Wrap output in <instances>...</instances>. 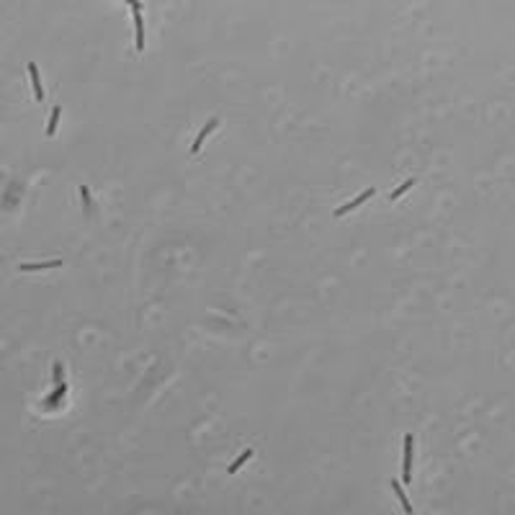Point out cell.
Segmentation results:
<instances>
[{
  "mask_svg": "<svg viewBox=\"0 0 515 515\" xmlns=\"http://www.w3.org/2000/svg\"><path fill=\"white\" fill-rule=\"evenodd\" d=\"M80 196H83V206H85V209H91V206H93V201H91V191H88V186H80Z\"/></svg>",
  "mask_w": 515,
  "mask_h": 515,
  "instance_id": "8fae6325",
  "label": "cell"
},
{
  "mask_svg": "<svg viewBox=\"0 0 515 515\" xmlns=\"http://www.w3.org/2000/svg\"><path fill=\"white\" fill-rule=\"evenodd\" d=\"M59 116H62V106H54V108H52V116H49V124H47V137H54V134H57Z\"/></svg>",
  "mask_w": 515,
  "mask_h": 515,
  "instance_id": "ba28073f",
  "label": "cell"
},
{
  "mask_svg": "<svg viewBox=\"0 0 515 515\" xmlns=\"http://www.w3.org/2000/svg\"><path fill=\"white\" fill-rule=\"evenodd\" d=\"M129 11L134 16V29H137V52H144V18H142V3H129Z\"/></svg>",
  "mask_w": 515,
  "mask_h": 515,
  "instance_id": "6da1fadb",
  "label": "cell"
},
{
  "mask_svg": "<svg viewBox=\"0 0 515 515\" xmlns=\"http://www.w3.org/2000/svg\"><path fill=\"white\" fill-rule=\"evenodd\" d=\"M392 489H394V495H397V500L402 502V507H405V512H407V515H412L415 510H412V505H410V500H407V495H405V489H402V484H399L397 479L392 482Z\"/></svg>",
  "mask_w": 515,
  "mask_h": 515,
  "instance_id": "52a82bcc",
  "label": "cell"
},
{
  "mask_svg": "<svg viewBox=\"0 0 515 515\" xmlns=\"http://www.w3.org/2000/svg\"><path fill=\"white\" fill-rule=\"evenodd\" d=\"M59 265H62V260H47V263H24V265H21V271L31 273V271H47V268H59Z\"/></svg>",
  "mask_w": 515,
  "mask_h": 515,
  "instance_id": "8992f818",
  "label": "cell"
},
{
  "mask_svg": "<svg viewBox=\"0 0 515 515\" xmlns=\"http://www.w3.org/2000/svg\"><path fill=\"white\" fill-rule=\"evenodd\" d=\"M253 454H255V451H253V449H248V451H245V454H242L237 461H232V464H230V474H237V469H242V466H245V461H248Z\"/></svg>",
  "mask_w": 515,
  "mask_h": 515,
  "instance_id": "30bf717a",
  "label": "cell"
},
{
  "mask_svg": "<svg viewBox=\"0 0 515 515\" xmlns=\"http://www.w3.org/2000/svg\"><path fill=\"white\" fill-rule=\"evenodd\" d=\"M374 193H376V188H366L363 193H358L353 201H348L345 206H338V209H335V216H343V214H348V211H353V209H358V206H363Z\"/></svg>",
  "mask_w": 515,
  "mask_h": 515,
  "instance_id": "3957f363",
  "label": "cell"
},
{
  "mask_svg": "<svg viewBox=\"0 0 515 515\" xmlns=\"http://www.w3.org/2000/svg\"><path fill=\"white\" fill-rule=\"evenodd\" d=\"M412 186H415V178H407V181H405V183H402L399 188H394V191L389 193V201H397V198H399L402 193H407V191H410Z\"/></svg>",
  "mask_w": 515,
  "mask_h": 515,
  "instance_id": "9c48e42d",
  "label": "cell"
},
{
  "mask_svg": "<svg viewBox=\"0 0 515 515\" xmlns=\"http://www.w3.org/2000/svg\"><path fill=\"white\" fill-rule=\"evenodd\" d=\"M216 126H219V119H209V121H206V126H204V129L198 131V137H196V142L191 144V152H193V155H196V152H198L201 147H204L206 137H209V134H211V131H214Z\"/></svg>",
  "mask_w": 515,
  "mask_h": 515,
  "instance_id": "277c9868",
  "label": "cell"
},
{
  "mask_svg": "<svg viewBox=\"0 0 515 515\" xmlns=\"http://www.w3.org/2000/svg\"><path fill=\"white\" fill-rule=\"evenodd\" d=\"M29 75H31V85H34V96L36 101H44V85H41V75H39V67L34 62H29Z\"/></svg>",
  "mask_w": 515,
  "mask_h": 515,
  "instance_id": "5b68a950",
  "label": "cell"
},
{
  "mask_svg": "<svg viewBox=\"0 0 515 515\" xmlns=\"http://www.w3.org/2000/svg\"><path fill=\"white\" fill-rule=\"evenodd\" d=\"M412 454H415V435H405V469H402V482H412Z\"/></svg>",
  "mask_w": 515,
  "mask_h": 515,
  "instance_id": "7a4b0ae2",
  "label": "cell"
},
{
  "mask_svg": "<svg viewBox=\"0 0 515 515\" xmlns=\"http://www.w3.org/2000/svg\"><path fill=\"white\" fill-rule=\"evenodd\" d=\"M62 371H64V369H62V363L57 361V363H54V382H57V384H64V374H62Z\"/></svg>",
  "mask_w": 515,
  "mask_h": 515,
  "instance_id": "7c38bea8",
  "label": "cell"
}]
</instances>
